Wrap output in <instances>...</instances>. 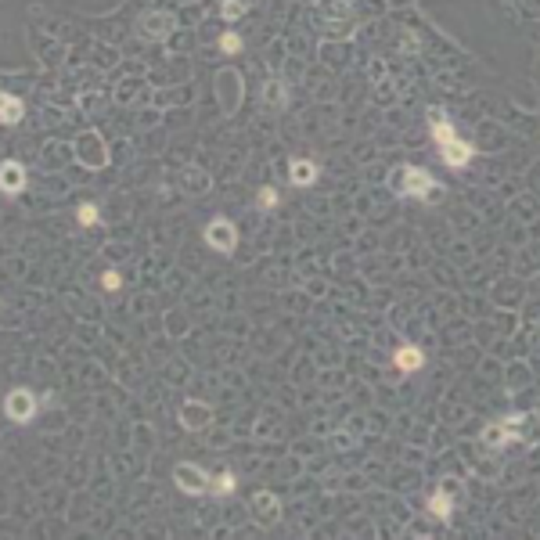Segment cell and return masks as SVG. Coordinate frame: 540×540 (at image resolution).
Returning <instances> with one entry per match:
<instances>
[{"mask_svg": "<svg viewBox=\"0 0 540 540\" xmlns=\"http://www.w3.org/2000/svg\"><path fill=\"white\" fill-rule=\"evenodd\" d=\"M98 216H101V213H98V206H94V202H83V206L76 209V220H79L83 227H94V224H98Z\"/></svg>", "mask_w": 540, "mask_h": 540, "instance_id": "21", "label": "cell"}, {"mask_svg": "<svg viewBox=\"0 0 540 540\" xmlns=\"http://www.w3.org/2000/svg\"><path fill=\"white\" fill-rule=\"evenodd\" d=\"M263 101H266L270 109H281V105L289 101V94H285V86H281L278 79H270V83L263 86Z\"/></svg>", "mask_w": 540, "mask_h": 540, "instance_id": "18", "label": "cell"}, {"mask_svg": "<svg viewBox=\"0 0 540 540\" xmlns=\"http://www.w3.org/2000/svg\"><path fill=\"white\" fill-rule=\"evenodd\" d=\"M317 11H321V15H328V19H335V15H349V8H346V4H335V0H321Z\"/></svg>", "mask_w": 540, "mask_h": 540, "instance_id": "23", "label": "cell"}, {"mask_svg": "<svg viewBox=\"0 0 540 540\" xmlns=\"http://www.w3.org/2000/svg\"><path fill=\"white\" fill-rule=\"evenodd\" d=\"M439 155H443V162H446V166L461 169V166H469V162H472L476 148H472V144H465V141H450V144H443V148H439Z\"/></svg>", "mask_w": 540, "mask_h": 540, "instance_id": "11", "label": "cell"}, {"mask_svg": "<svg viewBox=\"0 0 540 540\" xmlns=\"http://www.w3.org/2000/svg\"><path fill=\"white\" fill-rule=\"evenodd\" d=\"M245 11H249V0H224V4H220V15H224L227 22L241 19Z\"/></svg>", "mask_w": 540, "mask_h": 540, "instance_id": "19", "label": "cell"}, {"mask_svg": "<svg viewBox=\"0 0 540 540\" xmlns=\"http://www.w3.org/2000/svg\"><path fill=\"white\" fill-rule=\"evenodd\" d=\"M220 51H224V54H238V51H241V36L227 29V33L220 36Z\"/></svg>", "mask_w": 540, "mask_h": 540, "instance_id": "22", "label": "cell"}, {"mask_svg": "<svg viewBox=\"0 0 540 540\" xmlns=\"http://www.w3.org/2000/svg\"><path fill=\"white\" fill-rule=\"evenodd\" d=\"M141 29H144L151 40H166V36L173 33V19L162 15V11H148V15L141 19Z\"/></svg>", "mask_w": 540, "mask_h": 540, "instance_id": "12", "label": "cell"}, {"mask_svg": "<svg viewBox=\"0 0 540 540\" xmlns=\"http://www.w3.org/2000/svg\"><path fill=\"white\" fill-rule=\"evenodd\" d=\"M252 515H256V522L259 526H274L278 519H281V497L278 494H270V490H259V494H252Z\"/></svg>", "mask_w": 540, "mask_h": 540, "instance_id": "6", "label": "cell"}, {"mask_svg": "<svg viewBox=\"0 0 540 540\" xmlns=\"http://www.w3.org/2000/svg\"><path fill=\"white\" fill-rule=\"evenodd\" d=\"M522 421H526L522 414H508V418H501V421L486 425V432H483V443H486V446H504V443L519 439V436H522V432H519V425H522Z\"/></svg>", "mask_w": 540, "mask_h": 540, "instance_id": "5", "label": "cell"}, {"mask_svg": "<svg viewBox=\"0 0 540 540\" xmlns=\"http://www.w3.org/2000/svg\"><path fill=\"white\" fill-rule=\"evenodd\" d=\"M173 483L184 490V494H206V490H213V476H209L206 469L191 465V461H180V465L173 469Z\"/></svg>", "mask_w": 540, "mask_h": 540, "instance_id": "2", "label": "cell"}, {"mask_svg": "<svg viewBox=\"0 0 540 540\" xmlns=\"http://www.w3.org/2000/svg\"><path fill=\"white\" fill-rule=\"evenodd\" d=\"M101 285H105L109 292H116V289L123 285V274H119V270H105V274H101Z\"/></svg>", "mask_w": 540, "mask_h": 540, "instance_id": "24", "label": "cell"}, {"mask_svg": "<svg viewBox=\"0 0 540 540\" xmlns=\"http://www.w3.org/2000/svg\"><path fill=\"white\" fill-rule=\"evenodd\" d=\"M22 116H26L22 98H15L11 90H4V94H0V119H4V126H15Z\"/></svg>", "mask_w": 540, "mask_h": 540, "instance_id": "16", "label": "cell"}, {"mask_svg": "<svg viewBox=\"0 0 540 540\" xmlns=\"http://www.w3.org/2000/svg\"><path fill=\"white\" fill-rule=\"evenodd\" d=\"M216 94H220V105H224V112L227 116H234L238 112V105H241V76L234 72V69H224L220 76H216Z\"/></svg>", "mask_w": 540, "mask_h": 540, "instance_id": "3", "label": "cell"}, {"mask_svg": "<svg viewBox=\"0 0 540 540\" xmlns=\"http://www.w3.org/2000/svg\"><path fill=\"white\" fill-rule=\"evenodd\" d=\"M0 188H4V195H22V188H26V169H22V162L8 159L4 166H0Z\"/></svg>", "mask_w": 540, "mask_h": 540, "instance_id": "10", "label": "cell"}, {"mask_svg": "<svg viewBox=\"0 0 540 540\" xmlns=\"http://www.w3.org/2000/svg\"><path fill=\"white\" fill-rule=\"evenodd\" d=\"M429 511H432L439 522H450V515H454V494L439 486V490L429 497Z\"/></svg>", "mask_w": 540, "mask_h": 540, "instance_id": "15", "label": "cell"}, {"mask_svg": "<svg viewBox=\"0 0 540 540\" xmlns=\"http://www.w3.org/2000/svg\"><path fill=\"white\" fill-rule=\"evenodd\" d=\"M76 159H79L83 166H90V169H105V166H109V144H105V137H101L98 130L79 134V141H76Z\"/></svg>", "mask_w": 540, "mask_h": 540, "instance_id": "1", "label": "cell"}, {"mask_svg": "<svg viewBox=\"0 0 540 540\" xmlns=\"http://www.w3.org/2000/svg\"><path fill=\"white\" fill-rule=\"evenodd\" d=\"M259 206L263 209H274L278 206V191L274 188H259Z\"/></svg>", "mask_w": 540, "mask_h": 540, "instance_id": "25", "label": "cell"}, {"mask_svg": "<svg viewBox=\"0 0 540 540\" xmlns=\"http://www.w3.org/2000/svg\"><path fill=\"white\" fill-rule=\"evenodd\" d=\"M429 130H432V137H436V144H439V148H443V144H450V141H458V134H454V126L446 123L443 109H432V112H429Z\"/></svg>", "mask_w": 540, "mask_h": 540, "instance_id": "14", "label": "cell"}, {"mask_svg": "<svg viewBox=\"0 0 540 540\" xmlns=\"http://www.w3.org/2000/svg\"><path fill=\"white\" fill-rule=\"evenodd\" d=\"M36 407H40V404H36V393H29V389H11L8 400H4V414H8L11 421H19V425L33 421Z\"/></svg>", "mask_w": 540, "mask_h": 540, "instance_id": "4", "label": "cell"}, {"mask_svg": "<svg viewBox=\"0 0 540 540\" xmlns=\"http://www.w3.org/2000/svg\"><path fill=\"white\" fill-rule=\"evenodd\" d=\"M206 241H209L216 252H234V245H238V231H234V224H231V220L216 216V220L206 227Z\"/></svg>", "mask_w": 540, "mask_h": 540, "instance_id": "9", "label": "cell"}, {"mask_svg": "<svg viewBox=\"0 0 540 540\" xmlns=\"http://www.w3.org/2000/svg\"><path fill=\"white\" fill-rule=\"evenodd\" d=\"M439 486H443V490H450V494H458V490H461V483H458L454 476H446V479H439Z\"/></svg>", "mask_w": 540, "mask_h": 540, "instance_id": "26", "label": "cell"}, {"mask_svg": "<svg viewBox=\"0 0 540 540\" xmlns=\"http://www.w3.org/2000/svg\"><path fill=\"white\" fill-rule=\"evenodd\" d=\"M213 494H216V497H231V494H234V476H231V472L213 476Z\"/></svg>", "mask_w": 540, "mask_h": 540, "instance_id": "20", "label": "cell"}, {"mask_svg": "<svg viewBox=\"0 0 540 540\" xmlns=\"http://www.w3.org/2000/svg\"><path fill=\"white\" fill-rule=\"evenodd\" d=\"M176 421L184 425L188 432H199V429H206V425L213 421V407H209V404H199V400H188V404H180Z\"/></svg>", "mask_w": 540, "mask_h": 540, "instance_id": "8", "label": "cell"}, {"mask_svg": "<svg viewBox=\"0 0 540 540\" xmlns=\"http://www.w3.org/2000/svg\"><path fill=\"white\" fill-rule=\"evenodd\" d=\"M393 364H396V371L411 375V371H418V368L425 364V353H421L418 346H400V349L393 353Z\"/></svg>", "mask_w": 540, "mask_h": 540, "instance_id": "13", "label": "cell"}, {"mask_svg": "<svg viewBox=\"0 0 540 540\" xmlns=\"http://www.w3.org/2000/svg\"><path fill=\"white\" fill-rule=\"evenodd\" d=\"M439 184L425 173V169H418V166H407V169H400V191L404 195H418V199H425L429 191H436Z\"/></svg>", "mask_w": 540, "mask_h": 540, "instance_id": "7", "label": "cell"}, {"mask_svg": "<svg viewBox=\"0 0 540 540\" xmlns=\"http://www.w3.org/2000/svg\"><path fill=\"white\" fill-rule=\"evenodd\" d=\"M289 176H292V184H296V188H310L314 180H317V166H314L310 159H296V162H292V169H289Z\"/></svg>", "mask_w": 540, "mask_h": 540, "instance_id": "17", "label": "cell"}]
</instances>
